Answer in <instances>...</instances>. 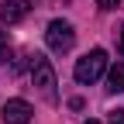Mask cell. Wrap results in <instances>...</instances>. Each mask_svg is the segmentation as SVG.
Instances as JSON below:
<instances>
[{
	"instance_id": "obj_11",
	"label": "cell",
	"mask_w": 124,
	"mask_h": 124,
	"mask_svg": "<svg viewBox=\"0 0 124 124\" xmlns=\"http://www.w3.org/2000/svg\"><path fill=\"white\" fill-rule=\"evenodd\" d=\"M0 41H7V35H4V31H0Z\"/></svg>"
},
{
	"instance_id": "obj_12",
	"label": "cell",
	"mask_w": 124,
	"mask_h": 124,
	"mask_svg": "<svg viewBox=\"0 0 124 124\" xmlns=\"http://www.w3.org/2000/svg\"><path fill=\"white\" fill-rule=\"evenodd\" d=\"M86 124H100V121H86Z\"/></svg>"
},
{
	"instance_id": "obj_9",
	"label": "cell",
	"mask_w": 124,
	"mask_h": 124,
	"mask_svg": "<svg viewBox=\"0 0 124 124\" xmlns=\"http://www.w3.org/2000/svg\"><path fill=\"white\" fill-rule=\"evenodd\" d=\"M97 4H100V10H114V7L121 4V0H97Z\"/></svg>"
},
{
	"instance_id": "obj_1",
	"label": "cell",
	"mask_w": 124,
	"mask_h": 124,
	"mask_svg": "<svg viewBox=\"0 0 124 124\" xmlns=\"http://www.w3.org/2000/svg\"><path fill=\"white\" fill-rule=\"evenodd\" d=\"M31 83H35V90L41 93L48 103H55L59 100V83H55V69H52V62L45 59V55H35L31 59Z\"/></svg>"
},
{
	"instance_id": "obj_7",
	"label": "cell",
	"mask_w": 124,
	"mask_h": 124,
	"mask_svg": "<svg viewBox=\"0 0 124 124\" xmlns=\"http://www.w3.org/2000/svg\"><path fill=\"white\" fill-rule=\"evenodd\" d=\"M107 124H124V110H110V117H107Z\"/></svg>"
},
{
	"instance_id": "obj_10",
	"label": "cell",
	"mask_w": 124,
	"mask_h": 124,
	"mask_svg": "<svg viewBox=\"0 0 124 124\" xmlns=\"http://www.w3.org/2000/svg\"><path fill=\"white\" fill-rule=\"evenodd\" d=\"M117 48H121V55H124V28H121V41H117Z\"/></svg>"
},
{
	"instance_id": "obj_2",
	"label": "cell",
	"mask_w": 124,
	"mask_h": 124,
	"mask_svg": "<svg viewBox=\"0 0 124 124\" xmlns=\"http://www.w3.org/2000/svg\"><path fill=\"white\" fill-rule=\"evenodd\" d=\"M103 69H107V52L103 48H93V52H86L79 62H76L72 76H76V83L90 86V83H97L100 76H103Z\"/></svg>"
},
{
	"instance_id": "obj_5",
	"label": "cell",
	"mask_w": 124,
	"mask_h": 124,
	"mask_svg": "<svg viewBox=\"0 0 124 124\" xmlns=\"http://www.w3.org/2000/svg\"><path fill=\"white\" fill-rule=\"evenodd\" d=\"M28 10H31L28 0H4V4H0V21L4 24H17V21L28 17Z\"/></svg>"
},
{
	"instance_id": "obj_4",
	"label": "cell",
	"mask_w": 124,
	"mask_h": 124,
	"mask_svg": "<svg viewBox=\"0 0 124 124\" xmlns=\"http://www.w3.org/2000/svg\"><path fill=\"white\" fill-rule=\"evenodd\" d=\"M0 117H4V124H31V117H35V110H31V103L14 97L7 100L4 107H0Z\"/></svg>"
},
{
	"instance_id": "obj_3",
	"label": "cell",
	"mask_w": 124,
	"mask_h": 124,
	"mask_svg": "<svg viewBox=\"0 0 124 124\" xmlns=\"http://www.w3.org/2000/svg\"><path fill=\"white\" fill-rule=\"evenodd\" d=\"M45 41H48L52 52H69L72 45H76V28H72L69 21L55 17V21L48 24V31H45Z\"/></svg>"
},
{
	"instance_id": "obj_8",
	"label": "cell",
	"mask_w": 124,
	"mask_h": 124,
	"mask_svg": "<svg viewBox=\"0 0 124 124\" xmlns=\"http://www.w3.org/2000/svg\"><path fill=\"white\" fill-rule=\"evenodd\" d=\"M7 59H10V48H7V41H0V66H4Z\"/></svg>"
},
{
	"instance_id": "obj_6",
	"label": "cell",
	"mask_w": 124,
	"mask_h": 124,
	"mask_svg": "<svg viewBox=\"0 0 124 124\" xmlns=\"http://www.w3.org/2000/svg\"><path fill=\"white\" fill-rule=\"evenodd\" d=\"M107 90L110 93H124V62H117V66L107 72Z\"/></svg>"
}]
</instances>
